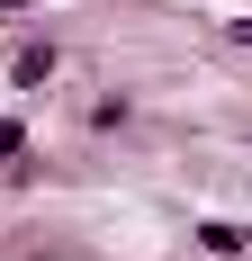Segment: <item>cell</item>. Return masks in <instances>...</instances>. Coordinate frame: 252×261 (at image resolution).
I'll use <instances>...</instances> for the list:
<instances>
[{"mask_svg": "<svg viewBox=\"0 0 252 261\" xmlns=\"http://www.w3.org/2000/svg\"><path fill=\"white\" fill-rule=\"evenodd\" d=\"M9 81H18V90L54 81V45H18V54H9Z\"/></svg>", "mask_w": 252, "mask_h": 261, "instance_id": "obj_1", "label": "cell"}, {"mask_svg": "<svg viewBox=\"0 0 252 261\" xmlns=\"http://www.w3.org/2000/svg\"><path fill=\"white\" fill-rule=\"evenodd\" d=\"M198 243H207V252H243L252 234H243V225H234V216H207V225H198Z\"/></svg>", "mask_w": 252, "mask_h": 261, "instance_id": "obj_2", "label": "cell"}, {"mask_svg": "<svg viewBox=\"0 0 252 261\" xmlns=\"http://www.w3.org/2000/svg\"><path fill=\"white\" fill-rule=\"evenodd\" d=\"M18 144H27V126H18V117H0V171L18 162Z\"/></svg>", "mask_w": 252, "mask_h": 261, "instance_id": "obj_3", "label": "cell"}, {"mask_svg": "<svg viewBox=\"0 0 252 261\" xmlns=\"http://www.w3.org/2000/svg\"><path fill=\"white\" fill-rule=\"evenodd\" d=\"M9 9H36V0H0V18H9Z\"/></svg>", "mask_w": 252, "mask_h": 261, "instance_id": "obj_4", "label": "cell"}, {"mask_svg": "<svg viewBox=\"0 0 252 261\" xmlns=\"http://www.w3.org/2000/svg\"><path fill=\"white\" fill-rule=\"evenodd\" d=\"M234 36H243V45H252V18H234Z\"/></svg>", "mask_w": 252, "mask_h": 261, "instance_id": "obj_5", "label": "cell"}]
</instances>
